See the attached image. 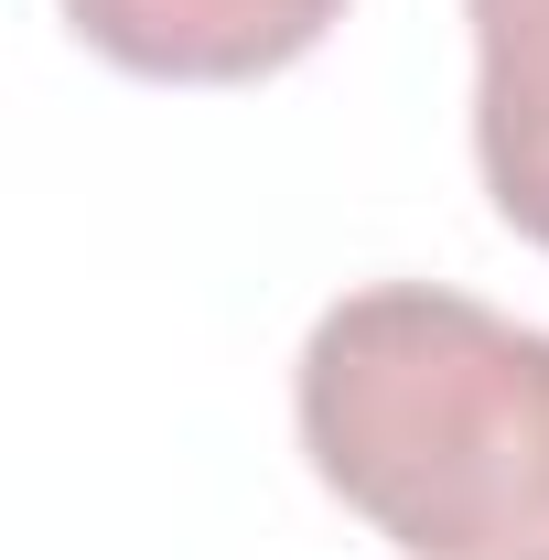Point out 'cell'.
<instances>
[{
    "label": "cell",
    "mask_w": 549,
    "mask_h": 560,
    "mask_svg": "<svg viewBox=\"0 0 549 560\" xmlns=\"http://www.w3.org/2000/svg\"><path fill=\"white\" fill-rule=\"evenodd\" d=\"M75 44L151 86H259L302 66L344 0H66Z\"/></svg>",
    "instance_id": "cell-2"
},
{
    "label": "cell",
    "mask_w": 549,
    "mask_h": 560,
    "mask_svg": "<svg viewBox=\"0 0 549 560\" xmlns=\"http://www.w3.org/2000/svg\"><path fill=\"white\" fill-rule=\"evenodd\" d=\"M302 453L399 560H549V335L442 280H366L302 335Z\"/></svg>",
    "instance_id": "cell-1"
},
{
    "label": "cell",
    "mask_w": 549,
    "mask_h": 560,
    "mask_svg": "<svg viewBox=\"0 0 549 560\" xmlns=\"http://www.w3.org/2000/svg\"><path fill=\"white\" fill-rule=\"evenodd\" d=\"M475 22V173L495 215L549 248V0H464Z\"/></svg>",
    "instance_id": "cell-3"
}]
</instances>
